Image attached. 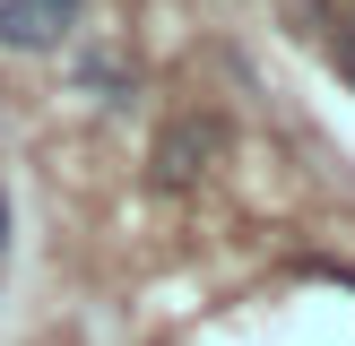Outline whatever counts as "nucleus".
Returning <instances> with one entry per match:
<instances>
[{
  "mask_svg": "<svg viewBox=\"0 0 355 346\" xmlns=\"http://www.w3.org/2000/svg\"><path fill=\"white\" fill-rule=\"evenodd\" d=\"M217 147H225L217 121H173V130L156 138V165H148V173H156L165 190H182V182H200V165H208Z\"/></svg>",
  "mask_w": 355,
  "mask_h": 346,
  "instance_id": "2",
  "label": "nucleus"
},
{
  "mask_svg": "<svg viewBox=\"0 0 355 346\" xmlns=\"http://www.w3.org/2000/svg\"><path fill=\"white\" fill-rule=\"evenodd\" d=\"M78 26V0H0V52H52Z\"/></svg>",
  "mask_w": 355,
  "mask_h": 346,
  "instance_id": "1",
  "label": "nucleus"
},
{
  "mask_svg": "<svg viewBox=\"0 0 355 346\" xmlns=\"http://www.w3.org/2000/svg\"><path fill=\"white\" fill-rule=\"evenodd\" d=\"M0 234H9V217H0Z\"/></svg>",
  "mask_w": 355,
  "mask_h": 346,
  "instance_id": "3",
  "label": "nucleus"
}]
</instances>
